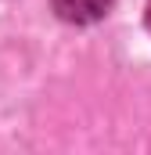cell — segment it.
<instances>
[{
  "label": "cell",
  "instance_id": "cell-1",
  "mask_svg": "<svg viewBox=\"0 0 151 155\" xmlns=\"http://www.w3.org/2000/svg\"><path fill=\"white\" fill-rule=\"evenodd\" d=\"M112 7V0H54L58 18L72 22V25H90L97 18H104Z\"/></svg>",
  "mask_w": 151,
  "mask_h": 155
},
{
  "label": "cell",
  "instance_id": "cell-2",
  "mask_svg": "<svg viewBox=\"0 0 151 155\" xmlns=\"http://www.w3.org/2000/svg\"><path fill=\"white\" fill-rule=\"evenodd\" d=\"M148 29H151V0H148Z\"/></svg>",
  "mask_w": 151,
  "mask_h": 155
}]
</instances>
